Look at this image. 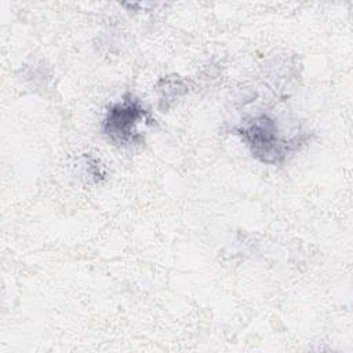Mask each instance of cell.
I'll list each match as a JSON object with an SVG mask.
<instances>
[{"label": "cell", "mask_w": 353, "mask_h": 353, "mask_svg": "<svg viewBox=\"0 0 353 353\" xmlns=\"http://www.w3.org/2000/svg\"><path fill=\"white\" fill-rule=\"evenodd\" d=\"M237 132L250 146L252 156L266 164L281 163L290 152L298 149L301 142L298 137L283 138L277 123L266 114H259L244 123Z\"/></svg>", "instance_id": "1"}, {"label": "cell", "mask_w": 353, "mask_h": 353, "mask_svg": "<svg viewBox=\"0 0 353 353\" xmlns=\"http://www.w3.org/2000/svg\"><path fill=\"white\" fill-rule=\"evenodd\" d=\"M148 116V110L138 98L125 95L106 112L102 131L114 143H138L142 139L138 125L146 121Z\"/></svg>", "instance_id": "2"}]
</instances>
